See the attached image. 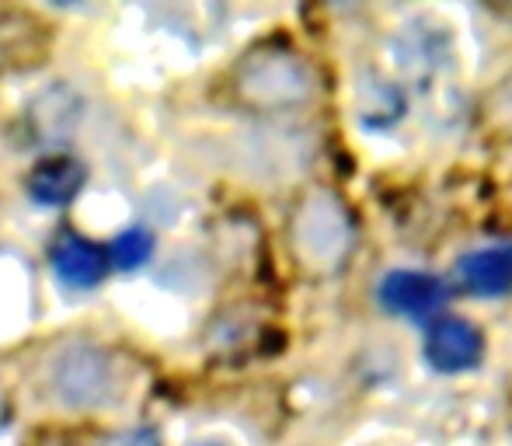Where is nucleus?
Instances as JSON below:
<instances>
[{
    "label": "nucleus",
    "instance_id": "f257e3e1",
    "mask_svg": "<svg viewBox=\"0 0 512 446\" xmlns=\"http://www.w3.org/2000/svg\"><path fill=\"white\" fill-rule=\"evenodd\" d=\"M39 380L60 412H105L126 394V363L95 338H67L42 359Z\"/></svg>",
    "mask_w": 512,
    "mask_h": 446
},
{
    "label": "nucleus",
    "instance_id": "f03ea898",
    "mask_svg": "<svg viewBox=\"0 0 512 446\" xmlns=\"http://www.w3.org/2000/svg\"><path fill=\"white\" fill-rule=\"evenodd\" d=\"M230 91H234L237 105H244L248 112H297L314 102L317 74L297 49L283 46V42H262L234 63Z\"/></svg>",
    "mask_w": 512,
    "mask_h": 446
},
{
    "label": "nucleus",
    "instance_id": "7ed1b4c3",
    "mask_svg": "<svg viewBox=\"0 0 512 446\" xmlns=\"http://www.w3.org/2000/svg\"><path fill=\"white\" fill-rule=\"evenodd\" d=\"M290 255L310 279H328L345 269L356 244V220L331 189H310L290 213Z\"/></svg>",
    "mask_w": 512,
    "mask_h": 446
},
{
    "label": "nucleus",
    "instance_id": "20e7f679",
    "mask_svg": "<svg viewBox=\"0 0 512 446\" xmlns=\"http://www.w3.org/2000/svg\"><path fill=\"white\" fill-rule=\"evenodd\" d=\"M49 262L63 286L70 290H95L105 283L112 272V258H108V244L84 237L77 230H60L49 244Z\"/></svg>",
    "mask_w": 512,
    "mask_h": 446
},
{
    "label": "nucleus",
    "instance_id": "39448f33",
    "mask_svg": "<svg viewBox=\"0 0 512 446\" xmlns=\"http://www.w3.org/2000/svg\"><path fill=\"white\" fill-rule=\"evenodd\" d=\"M485 352V338L478 328L464 318H443L432 325L425 338V359L436 366L439 373H464L481 363Z\"/></svg>",
    "mask_w": 512,
    "mask_h": 446
},
{
    "label": "nucleus",
    "instance_id": "423d86ee",
    "mask_svg": "<svg viewBox=\"0 0 512 446\" xmlns=\"http://www.w3.org/2000/svg\"><path fill=\"white\" fill-rule=\"evenodd\" d=\"M380 304L401 318H429L446 304V286L429 272L398 269L380 283Z\"/></svg>",
    "mask_w": 512,
    "mask_h": 446
},
{
    "label": "nucleus",
    "instance_id": "0eeeda50",
    "mask_svg": "<svg viewBox=\"0 0 512 446\" xmlns=\"http://www.w3.org/2000/svg\"><path fill=\"white\" fill-rule=\"evenodd\" d=\"M88 182V168L70 154H49L28 171V196L46 210H63L81 196Z\"/></svg>",
    "mask_w": 512,
    "mask_h": 446
},
{
    "label": "nucleus",
    "instance_id": "6e6552de",
    "mask_svg": "<svg viewBox=\"0 0 512 446\" xmlns=\"http://www.w3.org/2000/svg\"><path fill=\"white\" fill-rule=\"evenodd\" d=\"M81 95L67 84L42 91L32 105H28V129H32L35 143H60L81 122Z\"/></svg>",
    "mask_w": 512,
    "mask_h": 446
},
{
    "label": "nucleus",
    "instance_id": "1a4fd4ad",
    "mask_svg": "<svg viewBox=\"0 0 512 446\" xmlns=\"http://www.w3.org/2000/svg\"><path fill=\"white\" fill-rule=\"evenodd\" d=\"M460 279L478 297H502L512 290V244L478 248L460 262Z\"/></svg>",
    "mask_w": 512,
    "mask_h": 446
},
{
    "label": "nucleus",
    "instance_id": "9d476101",
    "mask_svg": "<svg viewBox=\"0 0 512 446\" xmlns=\"http://www.w3.org/2000/svg\"><path fill=\"white\" fill-rule=\"evenodd\" d=\"M32 21H21L14 25V14H7L0 21V67L11 70V67H28L35 63L32 56L42 53V46L35 42V32H32Z\"/></svg>",
    "mask_w": 512,
    "mask_h": 446
},
{
    "label": "nucleus",
    "instance_id": "9b49d317",
    "mask_svg": "<svg viewBox=\"0 0 512 446\" xmlns=\"http://www.w3.org/2000/svg\"><path fill=\"white\" fill-rule=\"evenodd\" d=\"M108 258L115 269L136 272L154 258V234L147 227H126L112 244H108Z\"/></svg>",
    "mask_w": 512,
    "mask_h": 446
},
{
    "label": "nucleus",
    "instance_id": "f8f14e48",
    "mask_svg": "<svg viewBox=\"0 0 512 446\" xmlns=\"http://www.w3.org/2000/svg\"><path fill=\"white\" fill-rule=\"evenodd\" d=\"M98 446H164V440L157 436V429L133 426V429H119V433H108Z\"/></svg>",
    "mask_w": 512,
    "mask_h": 446
},
{
    "label": "nucleus",
    "instance_id": "ddd939ff",
    "mask_svg": "<svg viewBox=\"0 0 512 446\" xmlns=\"http://www.w3.org/2000/svg\"><path fill=\"white\" fill-rule=\"evenodd\" d=\"M32 446H70L67 436H56V433H46V436H39Z\"/></svg>",
    "mask_w": 512,
    "mask_h": 446
},
{
    "label": "nucleus",
    "instance_id": "4468645a",
    "mask_svg": "<svg viewBox=\"0 0 512 446\" xmlns=\"http://www.w3.org/2000/svg\"><path fill=\"white\" fill-rule=\"evenodd\" d=\"M192 446H223V443H213V440H206V443H192Z\"/></svg>",
    "mask_w": 512,
    "mask_h": 446
}]
</instances>
